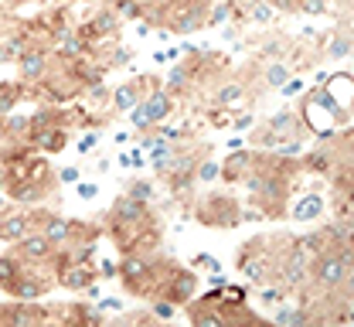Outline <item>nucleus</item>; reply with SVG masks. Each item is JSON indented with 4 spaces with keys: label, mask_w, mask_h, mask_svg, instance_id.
I'll use <instances>...</instances> for the list:
<instances>
[{
    "label": "nucleus",
    "mask_w": 354,
    "mask_h": 327,
    "mask_svg": "<svg viewBox=\"0 0 354 327\" xmlns=\"http://www.w3.org/2000/svg\"><path fill=\"white\" fill-rule=\"evenodd\" d=\"M17 65H21V79L24 82H41L48 75V51L44 48H28L17 58Z\"/></svg>",
    "instance_id": "obj_10"
},
{
    "label": "nucleus",
    "mask_w": 354,
    "mask_h": 327,
    "mask_svg": "<svg viewBox=\"0 0 354 327\" xmlns=\"http://www.w3.org/2000/svg\"><path fill=\"white\" fill-rule=\"evenodd\" d=\"M147 164V150L143 147H133L130 150V167H143Z\"/></svg>",
    "instance_id": "obj_47"
},
{
    "label": "nucleus",
    "mask_w": 354,
    "mask_h": 327,
    "mask_svg": "<svg viewBox=\"0 0 354 327\" xmlns=\"http://www.w3.org/2000/svg\"><path fill=\"white\" fill-rule=\"evenodd\" d=\"M307 164H310V167H317V171H324V167H327V153H313Z\"/></svg>",
    "instance_id": "obj_50"
},
{
    "label": "nucleus",
    "mask_w": 354,
    "mask_h": 327,
    "mask_svg": "<svg viewBox=\"0 0 354 327\" xmlns=\"http://www.w3.org/2000/svg\"><path fill=\"white\" fill-rule=\"evenodd\" d=\"M88 95H92V99H95V102H106V99H109V89H106V86H102V82H92V86H88Z\"/></svg>",
    "instance_id": "obj_44"
},
{
    "label": "nucleus",
    "mask_w": 354,
    "mask_h": 327,
    "mask_svg": "<svg viewBox=\"0 0 354 327\" xmlns=\"http://www.w3.org/2000/svg\"><path fill=\"white\" fill-rule=\"evenodd\" d=\"M232 127H235V130H249V127H252V116H239Z\"/></svg>",
    "instance_id": "obj_52"
},
{
    "label": "nucleus",
    "mask_w": 354,
    "mask_h": 327,
    "mask_svg": "<svg viewBox=\"0 0 354 327\" xmlns=\"http://www.w3.org/2000/svg\"><path fill=\"white\" fill-rule=\"evenodd\" d=\"M130 130H120V133H116V143H120V147H127V143H130Z\"/></svg>",
    "instance_id": "obj_53"
},
{
    "label": "nucleus",
    "mask_w": 354,
    "mask_h": 327,
    "mask_svg": "<svg viewBox=\"0 0 354 327\" xmlns=\"http://www.w3.org/2000/svg\"><path fill=\"white\" fill-rule=\"evenodd\" d=\"M86 225H79V222H72V218H65V215H48L41 222V232L48 235V242L55 245V249H68V245H75V235L82 232Z\"/></svg>",
    "instance_id": "obj_5"
},
{
    "label": "nucleus",
    "mask_w": 354,
    "mask_h": 327,
    "mask_svg": "<svg viewBox=\"0 0 354 327\" xmlns=\"http://www.w3.org/2000/svg\"><path fill=\"white\" fill-rule=\"evenodd\" d=\"M140 95H143V86H140V79H136V82H123V86L109 95V99H113V106H116V109L130 113L133 106L140 102Z\"/></svg>",
    "instance_id": "obj_17"
},
{
    "label": "nucleus",
    "mask_w": 354,
    "mask_h": 327,
    "mask_svg": "<svg viewBox=\"0 0 354 327\" xmlns=\"http://www.w3.org/2000/svg\"><path fill=\"white\" fill-rule=\"evenodd\" d=\"M239 266H242V273H245L252 283H263L266 273H269V266H266L263 259H252V252H245V256L239 259Z\"/></svg>",
    "instance_id": "obj_21"
},
{
    "label": "nucleus",
    "mask_w": 354,
    "mask_h": 327,
    "mask_svg": "<svg viewBox=\"0 0 354 327\" xmlns=\"http://www.w3.org/2000/svg\"><path fill=\"white\" fill-rule=\"evenodd\" d=\"M3 317H7L10 324L28 327V324H41L44 317H48V310L38 307L35 300H14V307H7V310H3Z\"/></svg>",
    "instance_id": "obj_11"
},
{
    "label": "nucleus",
    "mask_w": 354,
    "mask_h": 327,
    "mask_svg": "<svg viewBox=\"0 0 354 327\" xmlns=\"http://www.w3.org/2000/svg\"><path fill=\"white\" fill-rule=\"evenodd\" d=\"M17 273H21V263L14 256H0V286H7Z\"/></svg>",
    "instance_id": "obj_32"
},
{
    "label": "nucleus",
    "mask_w": 354,
    "mask_h": 327,
    "mask_svg": "<svg viewBox=\"0 0 354 327\" xmlns=\"http://www.w3.org/2000/svg\"><path fill=\"white\" fill-rule=\"evenodd\" d=\"M3 123H7V133H28V130H31V116L14 113V109L7 113V120H3Z\"/></svg>",
    "instance_id": "obj_28"
},
{
    "label": "nucleus",
    "mask_w": 354,
    "mask_h": 327,
    "mask_svg": "<svg viewBox=\"0 0 354 327\" xmlns=\"http://www.w3.org/2000/svg\"><path fill=\"white\" fill-rule=\"evenodd\" d=\"M242 95H245V86H242V82H228V86H221L218 89L215 102H218V106H235Z\"/></svg>",
    "instance_id": "obj_23"
},
{
    "label": "nucleus",
    "mask_w": 354,
    "mask_h": 327,
    "mask_svg": "<svg viewBox=\"0 0 354 327\" xmlns=\"http://www.w3.org/2000/svg\"><path fill=\"white\" fill-rule=\"evenodd\" d=\"M191 79H194V65H174V68H171V75H167V93H180V89H187V86H191Z\"/></svg>",
    "instance_id": "obj_20"
},
{
    "label": "nucleus",
    "mask_w": 354,
    "mask_h": 327,
    "mask_svg": "<svg viewBox=\"0 0 354 327\" xmlns=\"http://www.w3.org/2000/svg\"><path fill=\"white\" fill-rule=\"evenodd\" d=\"M171 113H174V95L153 86L147 95H140V102L130 109V123L136 130H150V127L164 123Z\"/></svg>",
    "instance_id": "obj_2"
},
{
    "label": "nucleus",
    "mask_w": 354,
    "mask_h": 327,
    "mask_svg": "<svg viewBox=\"0 0 354 327\" xmlns=\"http://www.w3.org/2000/svg\"><path fill=\"white\" fill-rule=\"evenodd\" d=\"M242 143H245V140H242V137H228V150H239Z\"/></svg>",
    "instance_id": "obj_54"
},
{
    "label": "nucleus",
    "mask_w": 354,
    "mask_h": 327,
    "mask_svg": "<svg viewBox=\"0 0 354 327\" xmlns=\"http://www.w3.org/2000/svg\"><path fill=\"white\" fill-rule=\"evenodd\" d=\"M28 140L35 143V147H41L44 153H58L65 143H68V133L55 123V127H44V130H38V133H24Z\"/></svg>",
    "instance_id": "obj_15"
},
{
    "label": "nucleus",
    "mask_w": 354,
    "mask_h": 327,
    "mask_svg": "<svg viewBox=\"0 0 354 327\" xmlns=\"http://www.w3.org/2000/svg\"><path fill=\"white\" fill-rule=\"evenodd\" d=\"M310 280V256H304L300 249H290L286 263H283V283L286 286H304Z\"/></svg>",
    "instance_id": "obj_13"
},
{
    "label": "nucleus",
    "mask_w": 354,
    "mask_h": 327,
    "mask_svg": "<svg viewBox=\"0 0 354 327\" xmlns=\"http://www.w3.org/2000/svg\"><path fill=\"white\" fill-rule=\"evenodd\" d=\"M95 307H99V310H120V307H123V300H120V297H99V300H95Z\"/></svg>",
    "instance_id": "obj_42"
},
{
    "label": "nucleus",
    "mask_w": 354,
    "mask_h": 327,
    "mask_svg": "<svg viewBox=\"0 0 354 327\" xmlns=\"http://www.w3.org/2000/svg\"><path fill=\"white\" fill-rule=\"evenodd\" d=\"M88 28L95 31V38H113L116 31H120V14L109 7V10H95L92 14V21H88Z\"/></svg>",
    "instance_id": "obj_16"
},
{
    "label": "nucleus",
    "mask_w": 354,
    "mask_h": 327,
    "mask_svg": "<svg viewBox=\"0 0 354 327\" xmlns=\"http://www.w3.org/2000/svg\"><path fill=\"white\" fill-rule=\"evenodd\" d=\"M58 181L62 185H79V167H62L58 171Z\"/></svg>",
    "instance_id": "obj_41"
},
{
    "label": "nucleus",
    "mask_w": 354,
    "mask_h": 327,
    "mask_svg": "<svg viewBox=\"0 0 354 327\" xmlns=\"http://www.w3.org/2000/svg\"><path fill=\"white\" fill-rule=\"evenodd\" d=\"M194 178L198 181H218L221 178V164H215V160H205V164H194Z\"/></svg>",
    "instance_id": "obj_27"
},
{
    "label": "nucleus",
    "mask_w": 354,
    "mask_h": 327,
    "mask_svg": "<svg viewBox=\"0 0 354 327\" xmlns=\"http://www.w3.org/2000/svg\"><path fill=\"white\" fill-rule=\"evenodd\" d=\"M28 48H31L28 45V35H21V31H17V35H7V38L0 41V62H17Z\"/></svg>",
    "instance_id": "obj_18"
},
{
    "label": "nucleus",
    "mask_w": 354,
    "mask_h": 327,
    "mask_svg": "<svg viewBox=\"0 0 354 327\" xmlns=\"http://www.w3.org/2000/svg\"><path fill=\"white\" fill-rule=\"evenodd\" d=\"M208 283H212L215 290H221V286H225V283H228V280H225V273H221V270H218V273H208Z\"/></svg>",
    "instance_id": "obj_51"
},
{
    "label": "nucleus",
    "mask_w": 354,
    "mask_h": 327,
    "mask_svg": "<svg viewBox=\"0 0 354 327\" xmlns=\"http://www.w3.org/2000/svg\"><path fill=\"white\" fill-rule=\"evenodd\" d=\"M194 266H198V270H208V273H218V270H221L218 259H215V256H205V252L194 259Z\"/></svg>",
    "instance_id": "obj_37"
},
{
    "label": "nucleus",
    "mask_w": 354,
    "mask_h": 327,
    "mask_svg": "<svg viewBox=\"0 0 354 327\" xmlns=\"http://www.w3.org/2000/svg\"><path fill=\"white\" fill-rule=\"evenodd\" d=\"M153 273H157L153 263L143 259V256H136V252H130V256L123 259V266H120V277H123L130 293H147V286L153 283Z\"/></svg>",
    "instance_id": "obj_3"
},
{
    "label": "nucleus",
    "mask_w": 354,
    "mask_h": 327,
    "mask_svg": "<svg viewBox=\"0 0 354 327\" xmlns=\"http://www.w3.org/2000/svg\"><path fill=\"white\" fill-rule=\"evenodd\" d=\"M259 303H266V307L283 303V290H263V293H259Z\"/></svg>",
    "instance_id": "obj_40"
},
{
    "label": "nucleus",
    "mask_w": 354,
    "mask_h": 327,
    "mask_svg": "<svg viewBox=\"0 0 354 327\" xmlns=\"http://www.w3.org/2000/svg\"><path fill=\"white\" fill-rule=\"evenodd\" d=\"M279 89H283V95L290 99V95H300V93H304V89H307V82H300V79H286Z\"/></svg>",
    "instance_id": "obj_39"
},
{
    "label": "nucleus",
    "mask_w": 354,
    "mask_h": 327,
    "mask_svg": "<svg viewBox=\"0 0 354 327\" xmlns=\"http://www.w3.org/2000/svg\"><path fill=\"white\" fill-rule=\"evenodd\" d=\"M205 17H208V3H205V7H201V3H191V7L174 10L171 28H174L177 35H194L198 28H205Z\"/></svg>",
    "instance_id": "obj_9"
},
{
    "label": "nucleus",
    "mask_w": 354,
    "mask_h": 327,
    "mask_svg": "<svg viewBox=\"0 0 354 327\" xmlns=\"http://www.w3.org/2000/svg\"><path fill=\"white\" fill-rule=\"evenodd\" d=\"M55 123H58L55 109H51V106H41L38 113H31V130H28V133H38V130H44V127H55Z\"/></svg>",
    "instance_id": "obj_25"
},
{
    "label": "nucleus",
    "mask_w": 354,
    "mask_h": 327,
    "mask_svg": "<svg viewBox=\"0 0 354 327\" xmlns=\"http://www.w3.org/2000/svg\"><path fill=\"white\" fill-rule=\"evenodd\" d=\"M99 270H102V277H106V280H116V277H120V266H116L113 259H102V266H99Z\"/></svg>",
    "instance_id": "obj_46"
},
{
    "label": "nucleus",
    "mask_w": 354,
    "mask_h": 327,
    "mask_svg": "<svg viewBox=\"0 0 354 327\" xmlns=\"http://www.w3.org/2000/svg\"><path fill=\"white\" fill-rule=\"evenodd\" d=\"M263 79H266V86H272V89H279L286 79H290V68L283 65V62H276V65H269L263 72Z\"/></svg>",
    "instance_id": "obj_26"
},
{
    "label": "nucleus",
    "mask_w": 354,
    "mask_h": 327,
    "mask_svg": "<svg viewBox=\"0 0 354 327\" xmlns=\"http://www.w3.org/2000/svg\"><path fill=\"white\" fill-rule=\"evenodd\" d=\"M14 252H17V259H24V263H48V259L55 256V245L48 242V235H44L41 229H31L21 242H14Z\"/></svg>",
    "instance_id": "obj_6"
},
{
    "label": "nucleus",
    "mask_w": 354,
    "mask_h": 327,
    "mask_svg": "<svg viewBox=\"0 0 354 327\" xmlns=\"http://www.w3.org/2000/svg\"><path fill=\"white\" fill-rule=\"evenodd\" d=\"M113 10L120 14V21H136V17H143V3H140V0H116Z\"/></svg>",
    "instance_id": "obj_24"
},
{
    "label": "nucleus",
    "mask_w": 354,
    "mask_h": 327,
    "mask_svg": "<svg viewBox=\"0 0 354 327\" xmlns=\"http://www.w3.org/2000/svg\"><path fill=\"white\" fill-rule=\"evenodd\" d=\"M127 194H130V198H136V201H143V205H150L157 191H153V185H150V181H133V185L127 187Z\"/></svg>",
    "instance_id": "obj_31"
},
{
    "label": "nucleus",
    "mask_w": 354,
    "mask_h": 327,
    "mask_svg": "<svg viewBox=\"0 0 354 327\" xmlns=\"http://www.w3.org/2000/svg\"><path fill=\"white\" fill-rule=\"evenodd\" d=\"M48 286H51V280H41V273L21 270L3 290H7V297H14V300H41L44 293H48Z\"/></svg>",
    "instance_id": "obj_4"
},
{
    "label": "nucleus",
    "mask_w": 354,
    "mask_h": 327,
    "mask_svg": "<svg viewBox=\"0 0 354 327\" xmlns=\"http://www.w3.org/2000/svg\"><path fill=\"white\" fill-rule=\"evenodd\" d=\"M194 290H198V277L191 270H177L171 283H167V300L171 303H187L194 297Z\"/></svg>",
    "instance_id": "obj_14"
},
{
    "label": "nucleus",
    "mask_w": 354,
    "mask_h": 327,
    "mask_svg": "<svg viewBox=\"0 0 354 327\" xmlns=\"http://www.w3.org/2000/svg\"><path fill=\"white\" fill-rule=\"evenodd\" d=\"M109 218H113V225L147 222V205H143V201H136V198H130V194H123V198H116V205H113Z\"/></svg>",
    "instance_id": "obj_12"
},
{
    "label": "nucleus",
    "mask_w": 354,
    "mask_h": 327,
    "mask_svg": "<svg viewBox=\"0 0 354 327\" xmlns=\"http://www.w3.org/2000/svg\"><path fill=\"white\" fill-rule=\"evenodd\" d=\"M283 130H297V116L293 113H276L272 120H269V133H283Z\"/></svg>",
    "instance_id": "obj_29"
},
{
    "label": "nucleus",
    "mask_w": 354,
    "mask_h": 327,
    "mask_svg": "<svg viewBox=\"0 0 354 327\" xmlns=\"http://www.w3.org/2000/svg\"><path fill=\"white\" fill-rule=\"evenodd\" d=\"M351 51H354L351 38H334V41H330V48H327V58H337V62H341V58H348Z\"/></svg>",
    "instance_id": "obj_33"
},
{
    "label": "nucleus",
    "mask_w": 354,
    "mask_h": 327,
    "mask_svg": "<svg viewBox=\"0 0 354 327\" xmlns=\"http://www.w3.org/2000/svg\"><path fill=\"white\" fill-rule=\"evenodd\" d=\"M31 229H35V225H31V212H3V215H0V239L10 242V245L21 242Z\"/></svg>",
    "instance_id": "obj_8"
},
{
    "label": "nucleus",
    "mask_w": 354,
    "mask_h": 327,
    "mask_svg": "<svg viewBox=\"0 0 354 327\" xmlns=\"http://www.w3.org/2000/svg\"><path fill=\"white\" fill-rule=\"evenodd\" d=\"M252 17H256L259 24H272V21H276V10H272L266 0H259V3H252Z\"/></svg>",
    "instance_id": "obj_34"
},
{
    "label": "nucleus",
    "mask_w": 354,
    "mask_h": 327,
    "mask_svg": "<svg viewBox=\"0 0 354 327\" xmlns=\"http://www.w3.org/2000/svg\"><path fill=\"white\" fill-rule=\"evenodd\" d=\"M228 14H232V0H228V3H221L218 10H212V17H205V21H212V24H221V21H225Z\"/></svg>",
    "instance_id": "obj_45"
},
{
    "label": "nucleus",
    "mask_w": 354,
    "mask_h": 327,
    "mask_svg": "<svg viewBox=\"0 0 354 327\" xmlns=\"http://www.w3.org/2000/svg\"><path fill=\"white\" fill-rule=\"evenodd\" d=\"M95 147H99V133H95V130H92V133H86V137L79 140V150H82V153H92Z\"/></svg>",
    "instance_id": "obj_43"
},
{
    "label": "nucleus",
    "mask_w": 354,
    "mask_h": 327,
    "mask_svg": "<svg viewBox=\"0 0 354 327\" xmlns=\"http://www.w3.org/2000/svg\"><path fill=\"white\" fill-rule=\"evenodd\" d=\"M276 324H307V310H293V307H283L272 314Z\"/></svg>",
    "instance_id": "obj_30"
},
{
    "label": "nucleus",
    "mask_w": 354,
    "mask_h": 327,
    "mask_svg": "<svg viewBox=\"0 0 354 327\" xmlns=\"http://www.w3.org/2000/svg\"><path fill=\"white\" fill-rule=\"evenodd\" d=\"M160 137H164V140H171V143H177L180 137H184V127H164V130H160Z\"/></svg>",
    "instance_id": "obj_48"
},
{
    "label": "nucleus",
    "mask_w": 354,
    "mask_h": 327,
    "mask_svg": "<svg viewBox=\"0 0 354 327\" xmlns=\"http://www.w3.org/2000/svg\"><path fill=\"white\" fill-rule=\"evenodd\" d=\"M150 314H153V317H160V321H171V317L177 314V303H171V300H157Z\"/></svg>",
    "instance_id": "obj_35"
},
{
    "label": "nucleus",
    "mask_w": 354,
    "mask_h": 327,
    "mask_svg": "<svg viewBox=\"0 0 354 327\" xmlns=\"http://www.w3.org/2000/svg\"><path fill=\"white\" fill-rule=\"evenodd\" d=\"M58 283L72 293H82L88 283H95V266L92 263H68L65 270H58Z\"/></svg>",
    "instance_id": "obj_7"
},
{
    "label": "nucleus",
    "mask_w": 354,
    "mask_h": 327,
    "mask_svg": "<svg viewBox=\"0 0 354 327\" xmlns=\"http://www.w3.org/2000/svg\"><path fill=\"white\" fill-rule=\"evenodd\" d=\"M21 86H14V82H0V116H7L14 106H17V99H21Z\"/></svg>",
    "instance_id": "obj_22"
},
{
    "label": "nucleus",
    "mask_w": 354,
    "mask_h": 327,
    "mask_svg": "<svg viewBox=\"0 0 354 327\" xmlns=\"http://www.w3.org/2000/svg\"><path fill=\"white\" fill-rule=\"evenodd\" d=\"M75 191H79V198H82V201H95V198H99V185H92V181H79Z\"/></svg>",
    "instance_id": "obj_36"
},
{
    "label": "nucleus",
    "mask_w": 354,
    "mask_h": 327,
    "mask_svg": "<svg viewBox=\"0 0 354 327\" xmlns=\"http://www.w3.org/2000/svg\"><path fill=\"white\" fill-rule=\"evenodd\" d=\"M304 10L307 14H324V0H304Z\"/></svg>",
    "instance_id": "obj_49"
},
{
    "label": "nucleus",
    "mask_w": 354,
    "mask_h": 327,
    "mask_svg": "<svg viewBox=\"0 0 354 327\" xmlns=\"http://www.w3.org/2000/svg\"><path fill=\"white\" fill-rule=\"evenodd\" d=\"M130 62H133V48H127V45L113 48V65H130Z\"/></svg>",
    "instance_id": "obj_38"
},
{
    "label": "nucleus",
    "mask_w": 354,
    "mask_h": 327,
    "mask_svg": "<svg viewBox=\"0 0 354 327\" xmlns=\"http://www.w3.org/2000/svg\"><path fill=\"white\" fill-rule=\"evenodd\" d=\"M351 270H354V249L348 242H344V249H327V252L317 256V263H310V277L320 286H327V290L344 286Z\"/></svg>",
    "instance_id": "obj_1"
},
{
    "label": "nucleus",
    "mask_w": 354,
    "mask_h": 327,
    "mask_svg": "<svg viewBox=\"0 0 354 327\" xmlns=\"http://www.w3.org/2000/svg\"><path fill=\"white\" fill-rule=\"evenodd\" d=\"M320 208H324V201H320L317 194H304V198L293 205V218H297V222H310V218L320 215Z\"/></svg>",
    "instance_id": "obj_19"
}]
</instances>
